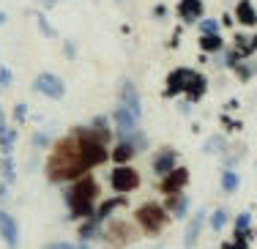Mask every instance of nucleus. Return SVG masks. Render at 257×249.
<instances>
[{"label":"nucleus","mask_w":257,"mask_h":249,"mask_svg":"<svg viewBox=\"0 0 257 249\" xmlns=\"http://www.w3.org/2000/svg\"><path fill=\"white\" fill-rule=\"evenodd\" d=\"M36 25H39V30H41V36H44V39H55V36H58V30H55V25L47 20L44 11H36Z\"/></svg>","instance_id":"obj_31"},{"label":"nucleus","mask_w":257,"mask_h":249,"mask_svg":"<svg viewBox=\"0 0 257 249\" xmlns=\"http://www.w3.org/2000/svg\"><path fill=\"white\" fill-rule=\"evenodd\" d=\"M167 14H170V9H167L164 3H156V6H154V11H151V17H154V20H159V22L167 20Z\"/></svg>","instance_id":"obj_39"},{"label":"nucleus","mask_w":257,"mask_h":249,"mask_svg":"<svg viewBox=\"0 0 257 249\" xmlns=\"http://www.w3.org/2000/svg\"><path fill=\"white\" fill-rule=\"evenodd\" d=\"M252 50H254V55H257V33H252Z\"/></svg>","instance_id":"obj_49"},{"label":"nucleus","mask_w":257,"mask_h":249,"mask_svg":"<svg viewBox=\"0 0 257 249\" xmlns=\"http://www.w3.org/2000/svg\"><path fill=\"white\" fill-rule=\"evenodd\" d=\"M99 181L93 178L90 173L79 175V178L63 184V203H66V219L69 222H79L85 216H93L96 203H99Z\"/></svg>","instance_id":"obj_2"},{"label":"nucleus","mask_w":257,"mask_h":249,"mask_svg":"<svg viewBox=\"0 0 257 249\" xmlns=\"http://www.w3.org/2000/svg\"><path fill=\"white\" fill-rule=\"evenodd\" d=\"M0 178L6 181L9 186H14L17 184V165H14V156L11 154H0Z\"/></svg>","instance_id":"obj_26"},{"label":"nucleus","mask_w":257,"mask_h":249,"mask_svg":"<svg viewBox=\"0 0 257 249\" xmlns=\"http://www.w3.org/2000/svg\"><path fill=\"white\" fill-rule=\"evenodd\" d=\"M232 47H235L243 58L254 55V50H252V33H235V36H232Z\"/></svg>","instance_id":"obj_30"},{"label":"nucleus","mask_w":257,"mask_h":249,"mask_svg":"<svg viewBox=\"0 0 257 249\" xmlns=\"http://www.w3.org/2000/svg\"><path fill=\"white\" fill-rule=\"evenodd\" d=\"M28 112H30V107H28V101H17L14 104V110H11V120L14 123H28Z\"/></svg>","instance_id":"obj_34"},{"label":"nucleus","mask_w":257,"mask_h":249,"mask_svg":"<svg viewBox=\"0 0 257 249\" xmlns=\"http://www.w3.org/2000/svg\"><path fill=\"white\" fill-rule=\"evenodd\" d=\"M189 178H192V175H189V170L183 167V165H175L167 175H162V178H159V192H162V194L183 192L189 186Z\"/></svg>","instance_id":"obj_7"},{"label":"nucleus","mask_w":257,"mask_h":249,"mask_svg":"<svg viewBox=\"0 0 257 249\" xmlns=\"http://www.w3.org/2000/svg\"><path fill=\"white\" fill-rule=\"evenodd\" d=\"M6 22H9V14H6V11H0V28H3Z\"/></svg>","instance_id":"obj_48"},{"label":"nucleus","mask_w":257,"mask_h":249,"mask_svg":"<svg viewBox=\"0 0 257 249\" xmlns=\"http://www.w3.org/2000/svg\"><path fill=\"white\" fill-rule=\"evenodd\" d=\"M140 184H143V175L132 167V162L128 165H115L109 170V189L115 194H132L140 189Z\"/></svg>","instance_id":"obj_4"},{"label":"nucleus","mask_w":257,"mask_h":249,"mask_svg":"<svg viewBox=\"0 0 257 249\" xmlns=\"http://www.w3.org/2000/svg\"><path fill=\"white\" fill-rule=\"evenodd\" d=\"M118 3H123V0H118Z\"/></svg>","instance_id":"obj_50"},{"label":"nucleus","mask_w":257,"mask_h":249,"mask_svg":"<svg viewBox=\"0 0 257 249\" xmlns=\"http://www.w3.org/2000/svg\"><path fill=\"white\" fill-rule=\"evenodd\" d=\"M230 71L235 74V80H238V82H249V80H254V77H257V58H254V55L241 58Z\"/></svg>","instance_id":"obj_21"},{"label":"nucleus","mask_w":257,"mask_h":249,"mask_svg":"<svg viewBox=\"0 0 257 249\" xmlns=\"http://www.w3.org/2000/svg\"><path fill=\"white\" fill-rule=\"evenodd\" d=\"M164 208L170 211L173 219H186L189 211H192V200H189L186 192H173V194H164Z\"/></svg>","instance_id":"obj_12"},{"label":"nucleus","mask_w":257,"mask_h":249,"mask_svg":"<svg viewBox=\"0 0 257 249\" xmlns=\"http://www.w3.org/2000/svg\"><path fill=\"white\" fill-rule=\"evenodd\" d=\"M192 71H194V69H189V66H178V69L170 71L167 80H164V90H162L164 99L183 96V90H186V82H189V77H192Z\"/></svg>","instance_id":"obj_8"},{"label":"nucleus","mask_w":257,"mask_h":249,"mask_svg":"<svg viewBox=\"0 0 257 249\" xmlns=\"http://www.w3.org/2000/svg\"><path fill=\"white\" fill-rule=\"evenodd\" d=\"M205 93H208V77L203 74V71H192V77H189V82H186L183 96H186L192 104H200V101L205 99Z\"/></svg>","instance_id":"obj_14"},{"label":"nucleus","mask_w":257,"mask_h":249,"mask_svg":"<svg viewBox=\"0 0 257 249\" xmlns=\"http://www.w3.org/2000/svg\"><path fill=\"white\" fill-rule=\"evenodd\" d=\"M181 33H183V25H178V28H175V33H173V39H170V41H167V47H170V50H175V47H178V44H181Z\"/></svg>","instance_id":"obj_40"},{"label":"nucleus","mask_w":257,"mask_h":249,"mask_svg":"<svg viewBox=\"0 0 257 249\" xmlns=\"http://www.w3.org/2000/svg\"><path fill=\"white\" fill-rule=\"evenodd\" d=\"M30 145H33V151L52 148V137L47 135V132H33V135H30Z\"/></svg>","instance_id":"obj_33"},{"label":"nucleus","mask_w":257,"mask_h":249,"mask_svg":"<svg viewBox=\"0 0 257 249\" xmlns=\"http://www.w3.org/2000/svg\"><path fill=\"white\" fill-rule=\"evenodd\" d=\"M208 224V211L205 208H200V211H194V216L189 219L186 224V233H183V246H194L200 241V233H203V227Z\"/></svg>","instance_id":"obj_16"},{"label":"nucleus","mask_w":257,"mask_h":249,"mask_svg":"<svg viewBox=\"0 0 257 249\" xmlns=\"http://www.w3.org/2000/svg\"><path fill=\"white\" fill-rule=\"evenodd\" d=\"M63 55H66V60H74L77 58V41H71V39L63 41Z\"/></svg>","instance_id":"obj_38"},{"label":"nucleus","mask_w":257,"mask_h":249,"mask_svg":"<svg viewBox=\"0 0 257 249\" xmlns=\"http://www.w3.org/2000/svg\"><path fill=\"white\" fill-rule=\"evenodd\" d=\"M134 156H137V148L126 140H115V145L109 148V162L112 165H128Z\"/></svg>","instance_id":"obj_20"},{"label":"nucleus","mask_w":257,"mask_h":249,"mask_svg":"<svg viewBox=\"0 0 257 249\" xmlns=\"http://www.w3.org/2000/svg\"><path fill=\"white\" fill-rule=\"evenodd\" d=\"M232 17H235V22L243 28H257V9H254L252 0H238Z\"/></svg>","instance_id":"obj_19"},{"label":"nucleus","mask_w":257,"mask_h":249,"mask_svg":"<svg viewBox=\"0 0 257 249\" xmlns=\"http://www.w3.org/2000/svg\"><path fill=\"white\" fill-rule=\"evenodd\" d=\"M219 184H222V192H224V194L238 192V186H241V175H238V170H235V167H222Z\"/></svg>","instance_id":"obj_24"},{"label":"nucleus","mask_w":257,"mask_h":249,"mask_svg":"<svg viewBox=\"0 0 257 249\" xmlns=\"http://www.w3.org/2000/svg\"><path fill=\"white\" fill-rule=\"evenodd\" d=\"M118 101L120 104H126L132 112H137L140 118H143V99H140V88L134 85L132 80H123L118 88Z\"/></svg>","instance_id":"obj_13"},{"label":"nucleus","mask_w":257,"mask_h":249,"mask_svg":"<svg viewBox=\"0 0 257 249\" xmlns=\"http://www.w3.org/2000/svg\"><path fill=\"white\" fill-rule=\"evenodd\" d=\"M227 145H230L227 135H224V132H219V135H211V137L205 140V145H203V154H208V156L219 154V156H222L224 151H227Z\"/></svg>","instance_id":"obj_25"},{"label":"nucleus","mask_w":257,"mask_h":249,"mask_svg":"<svg viewBox=\"0 0 257 249\" xmlns=\"http://www.w3.org/2000/svg\"><path fill=\"white\" fill-rule=\"evenodd\" d=\"M0 238L9 246L20 244V222H17L14 214H9L6 208H0Z\"/></svg>","instance_id":"obj_15"},{"label":"nucleus","mask_w":257,"mask_h":249,"mask_svg":"<svg viewBox=\"0 0 257 249\" xmlns=\"http://www.w3.org/2000/svg\"><path fill=\"white\" fill-rule=\"evenodd\" d=\"M208 224H211L213 233H222V230L230 224V211H227V208H216V211H211V214H208Z\"/></svg>","instance_id":"obj_28"},{"label":"nucleus","mask_w":257,"mask_h":249,"mask_svg":"<svg viewBox=\"0 0 257 249\" xmlns=\"http://www.w3.org/2000/svg\"><path fill=\"white\" fill-rule=\"evenodd\" d=\"M241 227H252V211H238L235 222H232V230H241Z\"/></svg>","instance_id":"obj_36"},{"label":"nucleus","mask_w":257,"mask_h":249,"mask_svg":"<svg viewBox=\"0 0 257 249\" xmlns=\"http://www.w3.org/2000/svg\"><path fill=\"white\" fill-rule=\"evenodd\" d=\"M33 90L41 96H47V99H52V101H60L66 96V82H63V77H58L55 71H41L33 80Z\"/></svg>","instance_id":"obj_6"},{"label":"nucleus","mask_w":257,"mask_h":249,"mask_svg":"<svg viewBox=\"0 0 257 249\" xmlns=\"http://www.w3.org/2000/svg\"><path fill=\"white\" fill-rule=\"evenodd\" d=\"M137 238V227L128 224L126 219H115L109 216L104 222V233H101V244H109V246H126Z\"/></svg>","instance_id":"obj_5"},{"label":"nucleus","mask_w":257,"mask_h":249,"mask_svg":"<svg viewBox=\"0 0 257 249\" xmlns=\"http://www.w3.org/2000/svg\"><path fill=\"white\" fill-rule=\"evenodd\" d=\"M170 211L164 208V203H154V200H145L137 211H134V222L143 230L145 235H162L164 227L170 224Z\"/></svg>","instance_id":"obj_3"},{"label":"nucleus","mask_w":257,"mask_h":249,"mask_svg":"<svg viewBox=\"0 0 257 249\" xmlns=\"http://www.w3.org/2000/svg\"><path fill=\"white\" fill-rule=\"evenodd\" d=\"M175 107H178V112H181V115H189V112H192V107H194V104L186 99V96H183V101H178Z\"/></svg>","instance_id":"obj_41"},{"label":"nucleus","mask_w":257,"mask_h":249,"mask_svg":"<svg viewBox=\"0 0 257 249\" xmlns=\"http://www.w3.org/2000/svg\"><path fill=\"white\" fill-rule=\"evenodd\" d=\"M219 123H222V129H224V132H241V129H243V123H241V120H238V118H232V115H230L227 110H224L222 115H219Z\"/></svg>","instance_id":"obj_35"},{"label":"nucleus","mask_w":257,"mask_h":249,"mask_svg":"<svg viewBox=\"0 0 257 249\" xmlns=\"http://www.w3.org/2000/svg\"><path fill=\"white\" fill-rule=\"evenodd\" d=\"M17 143H20V129L9 126L6 132H0V154H14Z\"/></svg>","instance_id":"obj_27"},{"label":"nucleus","mask_w":257,"mask_h":249,"mask_svg":"<svg viewBox=\"0 0 257 249\" xmlns=\"http://www.w3.org/2000/svg\"><path fill=\"white\" fill-rule=\"evenodd\" d=\"M11 82H14V71H11L9 66L0 63V90H3V88H11Z\"/></svg>","instance_id":"obj_37"},{"label":"nucleus","mask_w":257,"mask_h":249,"mask_svg":"<svg viewBox=\"0 0 257 249\" xmlns=\"http://www.w3.org/2000/svg\"><path fill=\"white\" fill-rule=\"evenodd\" d=\"M36 3H39L41 9H44V11H50V9H55V6L60 3V0H36Z\"/></svg>","instance_id":"obj_43"},{"label":"nucleus","mask_w":257,"mask_h":249,"mask_svg":"<svg viewBox=\"0 0 257 249\" xmlns=\"http://www.w3.org/2000/svg\"><path fill=\"white\" fill-rule=\"evenodd\" d=\"M254 238H257V227H241V230H235V233H232V241H230V244L243 249V246L252 244Z\"/></svg>","instance_id":"obj_29"},{"label":"nucleus","mask_w":257,"mask_h":249,"mask_svg":"<svg viewBox=\"0 0 257 249\" xmlns=\"http://www.w3.org/2000/svg\"><path fill=\"white\" fill-rule=\"evenodd\" d=\"M50 246H55V249H69V246H74L71 241H52Z\"/></svg>","instance_id":"obj_46"},{"label":"nucleus","mask_w":257,"mask_h":249,"mask_svg":"<svg viewBox=\"0 0 257 249\" xmlns=\"http://www.w3.org/2000/svg\"><path fill=\"white\" fill-rule=\"evenodd\" d=\"M238 107H241V101H238V99H230L227 104H224V110H227V112H232V110H238Z\"/></svg>","instance_id":"obj_44"},{"label":"nucleus","mask_w":257,"mask_h":249,"mask_svg":"<svg viewBox=\"0 0 257 249\" xmlns=\"http://www.w3.org/2000/svg\"><path fill=\"white\" fill-rule=\"evenodd\" d=\"M175 14H178V20L183 22V25H197V22L203 20V14H205V3L203 0H178Z\"/></svg>","instance_id":"obj_11"},{"label":"nucleus","mask_w":257,"mask_h":249,"mask_svg":"<svg viewBox=\"0 0 257 249\" xmlns=\"http://www.w3.org/2000/svg\"><path fill=\"white\" fill-rule=\"evenodd\" d=\"M44 170H47L50 184H58V186L69 184V181H74L85 173H90L88 162H85L82 154H79V143H77L74 132H69L66 137H60L58 143L52 145Z\"/></svg>","instance_id":"obj_1"},{"label":"nucleus","mask_w":257,"mask_h":249,"mask_svg":"<svg viewBox=\"0 0 257 249\" xmlns=\"http://www.w3.org/2000/svg\"><path fill=\"white\" fill-rule=\"evenodd\" d=\"M232 22H235V17H232V14H224L222 17V28H232Z\"/></svg>","instance_id":"obj_47"},{"label":"nucleus","mask_w":257,"mask_h":249,"mask_svg":"<svg viewBox=\"0 0 257 249\" xmlns=\"http://www.w3.org/2000/svg\"><path fill=\"white\" fill-rule=\"evenodd\" d=\"M104 233V222H99L96 216H85L77 224V246H90L96 241H101Z\"/></svg>","instance_id":"obj_9"},{"label":"nucleus","mask_w":257,"mask_h":249,"mask_svg":"<svg viewBox=\"0 0 257 249\" xmlns=\"http://www.w3.org/2000/svg\"><path fill=\"white\" fill-rule=\"evenodd\" d=\"M197 30L200 33H222V20H216V17H203V20L197 22Z\"/></svg>","instance_id":"obj_32"},{"label":"nucleus","mask_w":257,"mask_h":249,"mask_svg":"<svg viewBox=\"0 0 257 249\" xmlns=\"http://www.w3.org/2000/svg\"><path fill=\"white\" fill-rule=\"evenodd\" d=\"M126 205H128V194H115V197H109V200L96 203L93 216H96L99 222H107L109 216H115V211H118V208H126Z\"/></svg>","instance_id":"obj_17"},{"label":"nucleus","mask_w":257,"mask_h":249,"mask_svg":"<svg viewBox=\"0 0 257 249\" xmlns=\"http://www.w3.org/2000/svg\"><path fill=\"white\" fill-rule=\"evenodd\" d=\"M175 165H181V154L175 148H170V145H164V148H159L154 154V159H151V170H154L156 178H162V175H167L170 170Z\"/></svg>","instance_id":"obj_10"},{"label":"nucleus","mask_w":257,"mask_h":249,"mask_svg":"<svg viewBox=\"0 0 257 249\" xmlns=\"http://www.w3.org/2000/svg\"><path fill=\"white\" fill-rule=\"evenodd\" d=\"M9 189H11V186L0 178V203H6V200H9Z\"/></svg>","instance_id":"obj_42"},{"label":"nucleus","mask_w":257,"mask_h":249,"mask_svg":"<svg viewBox=\"0 0 257 249\" xmlns=\"http://www.w3.org/2000/svg\"><path fill=\"white\" fill-rule=\"evenodd\" d=\"M197 47L205 55H216V52L224 50V39H222V33H200Z\"/></svg>","instance_id":"obj_22"},{"label":"nucleus","mask_w":257,"mask_h":249,"mask_svg":"<svg viewBox=\"0 0 257 249\" xmlns=\"http://www.w3.org/2000/svg\"><path fill=\"white\" fill-rule=\"evenodd\" d=\"M243 156H246V145L243 143H230L227 151L222 154V167H238Z\"/></svg>","instance_id":"obj_23"},{"label":"nucleus","mask_w":257,"mask_h":249,"mask_svg":"<svg viewBox=\"0 0 257 249\" xmlns=\"http://www.w3.org/2000/svg\"><path fill=\"white\" fill-rule=\"evenodd\" d=\"M6 129H9V118H6L3 107H0V132H6Z\"/></svg>","instance_id":"obj_45"},{"label":"nucleus","mask_w":257,"mask_h":249,"mask_svg":"<svg viewBox=\"0 0 257 249\" xmlns=\"http://www.w3.org/2000/svg\"><path fill=\"white\" fill-rule=\"evenodd\" d=\"M112 120H115V132H126V129H137L143 118L137 112H132L126 104H118L112 112Z\"/></svg>","instance_id":"obj_18"}]
</instances>
